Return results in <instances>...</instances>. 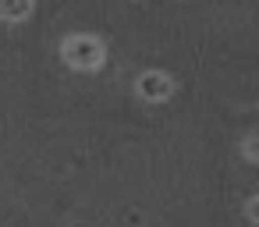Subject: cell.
I'll return each mask as SVG.
<instances>
[{
  "instance_id": "obj_2",
  "label": "cell",
  "mask_w": 259,
  "mask_h": 227,
  "mask_svg": "<svg viewBox=\"0 0 259 227\" xmlns=\"http://www.w3.org/2000/svg\"><path fill=\"white\" fill-rule=\"evenodd\" d=\"M135 89H139L142 100L160 103V100H167V96L174 93V82H170V75H163V71H142L139 82H135Z\"/></svg>"
},
{
  "instance_id": "obj_1",
  "label": "cell",
  "mask_w": 259,
  "mask_h": 227,
  "mask_svg": "<svg viewBox=\"0 0 259 227\" xmlns=\"http://www.w3.org/2000/svg\"><path fill=\"white\" fill-rule=\"evenodd\" d=\"M61 54H64V61H68L71 68H78V71L100 68L103 57H107V50H103V43H100L96 36H68V39L61 43Z\"/></svg>"
},
{
  "instance_id": "obj_5",
  "label": "cell",
  "mask_w": 259,
  "mask_h": 227,
  "mask_svg": "<svg viewBox=\"0 0 259 227\" xmlns=\"http://www.w3.org/2000/svg\"><path fill=\"white\" fill-rule=\"evenodd\" d=\"M248 220L259 223V195H252V202H248Z\"/></svg>"
},
{
  "instance_id": "obj_3",
  "label": "cell",
  "mask_w": 259,
  "mask_h": 227,
  "mask_svg": "<svg viewBox=\"0 0 259 227\" xmlns=\"http://www.w3.org/2000/svg\"><path fill=\"white\" fill-rule=\"evenodd\" d=\"M32 15V4H0V18L4 22H25Z\"/></svg>"
},
{
  "instance_id": "obj_4",
  "label": "cell",
  "mask_w": 259,
  "mask_h": 227,
  "mask_svg": "<svg viewBox=\"0 0 259 227\" xmlns=\"http://www.w3.org/2000/svg\"><path fill=\"white\" fill-rule=\"evenodd\" d=\"M245 153H248L252 160H259V135H252V139L245 142Z\"/></svg>"
}]
</instances>
